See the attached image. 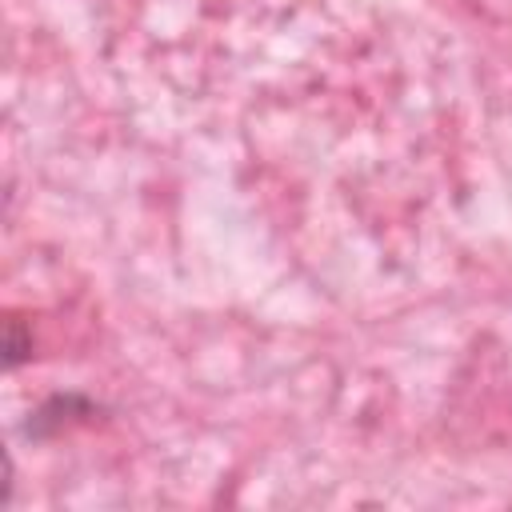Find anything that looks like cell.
I'll return each mask as SVG.
<instances>
[{
    "label": "cell",
    "mask_w": 512,
    "mask_h": 512,
    "mask_svg": "<svg viewBox=\"0 0 512 512\" xmlns=\"http://www.w3.org/2000/svg\"><path fill=\"white\" fill-rule=\"evenodd\" d=\"M96 412H100V404L92 396H84V392H52L48 400H40L28 412V420L20 424V436L24 440H52L64 428H72L80 420H92Z\"/></svg>",
    "instance_id": "obj_1"
},
{
    "label": "cell",
    "mask_w": 512,
    "mask_h": 512,
    "mask_svg": "<svg viewBox=\"0 0 512 512\" xmlns=\"http://www.w3.org/2000/svg\"><path fill=\"white\" fill-rule=\"evenodd\" d=\"M28 356H32V332L24 328V320L8 316V320H4V368L12 372V368H20Z\"/></svg>",
    "instance_id": "obj_2"
}]
</instances>
